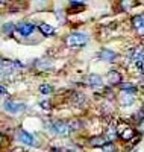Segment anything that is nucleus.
Listing matches in <instances>:
<instances>
[{
  "instance_id": "18",
  "label": "nucleus",
  "mask_w": 144,
  "mask_h": 152,
  "mask_svg": "<svg viewBox=\"0 0 144 152\" xmlns=\"http://www.w3.org/2000/svg\"><path fill=\"white\" fill-rule=\"evenodd\" d=\"M14 31H15V24H12V23L3 24V32L5 34H11V32H14Z\"/></svg>"
},
{
  "instance_id": "17",
  "label": "nucleus",
  "mask_w": 144,
  "mask_h": 152,
  "mask_svg": "<svg viewBox=\"0 0 144 152\" xmlns=\"http://www.w3.org/2000/svg\"><path fill=\"white\" fill-rule=\"evenodd\" d=\"M102 152H115V145L112 142H106L102 146Z\"/></svg>"
},
{
  "instance_id": "7",
  "label": "nucleus",
  "mask_w": 144,
  "mask_h": 152,
  "mask_svg": "<svg viewBox=\"0 0 144 152\" xmlns=\"http://www.w3.org/2000/svg\"><path fill=\"white\" fill-rule=\"evenodd\" d=\"M132 26L140 35H144V14H138L132 17Z\"/></svg>"
},
{
  "instance_id": "19",
  "label": "nucleus",
  "mask_w": 144,
  "mask_h": 152,
  "mask_svg": "<svg viewBox=\"0 0 144 152\" xmlns=\"http://www.w3.org/2000/svg\"><path fill=\"white\" fill-rule=\"evenodd\" d=\"M6 94H8L6 88H5L3 85H0V97H2V96H6Z\"/></svg>"
},
{
  "instance_id": "8",
  "label": "nucleus",
  "mask_w": 144,
  "mask_h": 152,
  "mask_svg": "<svg viewBox=\"0 0 144 152\" xmlns=\"http://www.w3.org/2000/svg\"><path fill=\"white\" fill-rule=\"evenodd\" d=\"M87 84L91 87V88H100L103 85V81H102V76L97 75V73H91L88 75L87 78Z\"/></svg>"
},
{
  "instance_id": "11",
  "label": "nucleus",
  "mask_w": 144,
  "mask_h": 152,
  "mask_svg": "<svg viewBox=\"0 0 144 152\" xmlns=\"http://www.w3.org/2000/svg\"><path fill=\"white\" fill-rule=\"evenodd\" d=\"M106 142H108V140H106L103 135H94V137H91L89 140H88V145H89L91 148H102Z\"/></svg>"
},
{
  "instance_id": "23",
  "label": "nucleus",
  "mask_w": 144,
  "mask_h": 152,
  "mask_svg": "<svg viewBox=\"0 0 144 152\" xmlns=\"http://www.w3.org/2000/svg\"><path fill=\"white\" fill-rule=\"evenodd\" d=\"M2 142H3V135L0 134V145H2Z\"/></svg>"
},
{
  "instance_id": "16",
  "label": "nucleus",
  "mask_w": 144,
  "mask_h": 152,
  "mask_svg": "<svg viewBox=\"0 0 144 152\" xmlns=\"http://www.w3.org/2000/svg\"><path fill=\"white\" fill-rule=\"evenodd\" d=\"M52 91H53V87H52L50 84H43V85H40V93H41V94H50Z\"/></svg>"
},
{
  "instance_id": "4",
  "label": "nucleus",
  "mask_w": 144,
  "mask_h": 152,
  "mask_svg": "<svg viewBox=\"0 0 144 152\" xmlns=\"http://www.w3.org/2000/svg\"><path fill=\"white\" fill-rule=\"evenodd\" d=\"M3 108H5V111H8L11 114H18V113H23L26 110V104L17 102V100H6L3 104Z\"/></svg>"
},
{
  "instance_id": "15",
  "label": "nucleus",
  "mask_w": 144,
  "mask_h": 152,
  "mask_svg": "<svg viewBox=\"0 0 144 152\" xmlns=\"http://www.w3.org/2000/svg\"><path fill=\"white\" fill-rule=\"evenodd\" d=\"M120 5H121L123 11H129V9H132L135 6V2H134V0H121Z\"/></svg>"
},
{
  "instance_id": "2",
  "label": "nucleus",
  "mask_w": 144,
  "mask_h": 152,
  "mask_svg": "<svg viewBox=\"0 0 144 152\" xmlns=\"http://www.w3.org/2000/svg\"><path fill=\"white\" fill-rule=\"evenodd\" d=\"M87 43H88V37L85 34H81V32H71L65 38V44L68 47H74V49L84 47Z\"/></svg>"
},
{
  "instance_id": "12",
  "label": "nucleus",
  "mask_w": 144,
  "mask_h": 152,
  "mask_svg": "<svg viewBox=\"0 0 144 152\" xmlns=\"http://www.w3.org/2000/svg\"><path fill=\"white\" fill-rule=\"evenodd\" d=\"M108 81H109V84H111V85H119V84L123 81V76H121L119 72L112 70V72H109V73H108Z\"/></svg>"
},
{
  "instance_id": "14",
  "label": "nucleus",
  "mask_w": 144,
  "mask_h": 152,
  "mask_svg": "<svg viewBox=\"0 0 144 152\" xmlns=\"http://www.w3.org/2000/svg\"><path fill=\"white\" fill-rule=\"evenodd\" d=\"M38 28H40V31H41L43 35H46V37H50V35L55 34V28L50 26V24H47V23H41Z\"/></svg>"
},
{
  "instance_id": "22",
  "label": "nucleus",
  "mask_w": 144,
  "mask_h": 152,
  "mask_svg": "<svg viewBox=\"0 0 144 152\" xmlns=\"http://www.w3.org/2000/svg\"><path fill=\"white\" fill-rule=\"evenodd\" d=\"M6 3H9V0H0V5H6Z\"/></svg>"
},
{
  "instance_id": "3",
  "label": "nucleus",
  "mask_w": 144,
  "mask_h": 152,
  "mask_svg": "<svg viewBox=\"0 0 144 152\" xmlns=\"http://www.w3.org/2000/svg\"><path fill=\"white\" fill-rule=\"evenodd\" d=\"M50 131L59 135V137H68L71 134V129L68 126V122H64V120H56L50 125Z\"/></svg>"
},
{
  "instance_id": "13",
  "label": "nucleus",
  "mask_w": 144,
  "mask_h": 152,
  "mask_svg": "<svg viewBox=\"0 0 144 152\" xmlns=\"http://www.w3.org/2000/svg\"><path fill=\"white\" fill-rule=\"evenodd\" d=\"M119 85H120V90H121V91L132 93V94H134V93H137V87H135L132 82H123V81H121Z\"/></svg>"
},
{
  "instance_id": "5",
  "label": "nucleus",
  "mask_w": 144,
  "mask_h": 152,
  "mask_svg": "<svg viewBox=\"0 0 144 152\" xmlns=\"http://www.w3.org/2000/svg\"><path fill=\"white\" fill-rule=\"evenodd\" d=\"M35 29H36V26H35L33 23H31V21H20L18 24H15V31H17L20 35H23V37L32 35Z\"/></svg>"
},
{
  "instance_id": "21",
  "label": "nucleus",
  "mask_w": 144,
  "mask_h": 152,
  "mask_svg": "<svg viewBox=\"0 0 144 152\" xmlns=\"http://www.w3.org/2000/svg\"><path fill=\"white\" fill-rule=\"evenodd\" d=\"M70 3H84V0H70Z\"/></svg>"
},
{
  "instance_id": "9",
  "label": "nucleus",
  "mask_w": 144,
  "mask_h": 152,
  "mask_svg": "<svg viewBox=\"0 0 144 152\" xmlns=\"http://www.w3.org/2000/svg\"><path fill=\"white\" fill-rule=\"evenodd\" d=\"M97 56H99V59H102V61L111 62V61H114L119 55H117V52H114V50H111V49H102Z\"/></svg>"
},
{
  "instance_id": "6",
  "label": "nucleus",
  "mask_w": 144,
  "mask_h": 152,
  "mask_svg": "<svg viewBox=\"0 0 144 152\" xmlns=\"http://www.w3.org/2000/svg\"><path fill=\"white\" fill-rule=\"evenodd\" d=\"M17 138H18L21 143L28 145V146H35V145H36L35 137H33L31 132L24 131V129H18V131H17Z\"/></svg>"
},
{
  "instance_id": "20",
  "label": "nucleus",
  "mask_w": 144,
  "mask_h": 152,
  "mask_svg": "<svg viewBox=\"0 0 144 152\" xmlns=\"http://www.w3.org/2000/svg\"><path fill=\"white\" fill-rule=\"evenodd\" d=\"M40 105L43 108H50V102H47V100H43V102H40Z\"/></svg>"
},
{
  "instance_id": "10",
  "label": "nucleus",
  "mask_w": 144,
  "mask_h": 152,
  "mask_svg": "<svg viewBox=\"0 0 144 152\" xmlns=\"http://www.w3.org/2000/svg\"><path fill=\"white\" fill-rule=\"evenodd\" d=\"M132 61L135 62V64L141 66L143 64V59H144V46H138L132 50Z\"/></svg>"
},
{
  "instance_id": "1",
  "label": "nucleus",
  "mask_w": 144,
  "mask_h": 152,
  "mask_svg": "<svg viewBox=\"0 0 144 152\" xmlns=\"http://www.w3.org/2000/svg\"><path fill=\"white\" fill-rule=\"evenodd\" d=\"M115 132H117V137H120L121 140H124V142H129V140H132V138L135 137V134H137V131H135V128H132L129 123H126V122H120L119 125L115 126Z\"/></svg>"
}]
</instances>
